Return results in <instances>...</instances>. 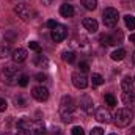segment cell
I'll return each mask as SVG.
<instances>
[{
    "mask_svg": "<svg viewBox=\"0 0 135 135\" xmlns=\"http://www.w3.org/2000/svg\"><path fill=\"white\" fill-rule=\"evenodd\" d=\"M131 135H135V127L132 129V131H131Z\"/></svg>",
    "mask_w": 135,
    "mask_h": 135,
    "instance_id": "cell-40",
    "label": "cell"
},
{
    "mask_svg": "<svg viewBox=\"0 0 135 135\" xmlns=\"http://www.w3.org/2000/svg\"><path fill=\"white\" fill-rule=\"evenodd\" d=\"M72 135H85V131L80 126H75V127H72Z\"/></svg>",
    "mask_w": 135,
    "mask_h": 135,
    "instance_id": "cell-30",
    "label": "cell"
},
{
    "mask_svg": "<svg viewBox=\"0 0 135 135\" xmlns=\"http://www.w3.org/2000/svg\"><path fill=\"white\" fill-rule=\"evenodd\" d=\"M3 72H6V74H9V75H16L17 77V74H19V68L13 66V65H6V66H3V69H2Z\"/></svg>",
    "mask_w": 135,
    "mask_h": 135,
    "instance_id": "cell-21",
    "label": "cell"
},
{
    "mask_svg": "<svg viewBox=\"0 0 135 135\" xmlns=\"http://www.w3.org/2000/svg\"><path fill=\"white\" fill-rule=\"evenodd\" d=\"M104 99H105V102H107L108 105H116V98H115L113 94H105Z\"/></svg>",
    "mask_w": 135,
    "mask_h": 135,
    "instance_id": "cell-28",
    "label": "cell"
},
{
    "mask_svg": "<svg viewBox=\"0 0 135 135\" xmlns=\"http://www.w3.org/2000/svg\"><path fill=\"white\" fill-rule=\"evenodd\" d=\"M118 19H119V13L115 9V8H105L104 13H102V21H104V25L108 27V28H113L116 24H118Z\"/></svg>",
    "mask_w": 135,
    "mask_h": 135,
    "instance_id": "cell-3",
    "label": "cell"
},
{
    "mask_svg": "<svg viewBox=\"0 0 135 135\" xmlns=\"http://www.w3.org/2000/svg\"><path fill=\"white\" fill-rule=\"evenodd\" d=\"M46 25H47L49 28H52V30H54V28H55V27H57L58 24H57L55 21H52V19H50V21H47V24H46Z\"/></svg>",
    "mask_w": 135,
    "mask_h": 135,
    "instance_id": "cell-35",
    "label": "cell"
},
{
    "mask_svg": "<svg viewBox=\"0 0 135 135\" xmlns=\"http://www.w3.org/2000/svg\"><path fill=\"white\" fill-rule=\"evenodd\" d=\"M33 63L38 68H47L49 66V60H47L46 57H42V55H36L35 60H33Z\"/></svg>",
    "mask_w": 135,
    "mask_h": 135,
    "instance_id": "cell-18",
    "label": "cell"
},
{
    "mask_svg": "<svg viewBox=\"0 0 135 135\" xmlns=\"http://www.w3.org/2000/svg\"><path fill=\"white\" fill-rule=\"evenodd\" d=\"M134 80H135V79H134Z\"/></svg>",
    "mask_w": 135,
    "mask_h": 135,
    "instance_id": "cell-44",
    "label": "cell"
},
{
    "mask_svg": "<svg viewBox=\"0 0 135 135\" xmlns=\"http://www.w3.org/2000/svg\"><path fill=\"white\" fill-rule=\"evenodd\" d=\"M83 27H85V30H88L90 33H96V32H98V28H99V24H98V21H96V19L85 17V19H83Z\"/></svg>",
    "mask_w": 135,
    "mask_h": 135,
    "instance_id": "cell-11",
    "label": "cell"
},
{
    "mask_svg": "<svg viewBox=\"0 0 135 135\" xmlns=\"http://www.w3.org/2000/svg\"><path fill=\"white\" fill-rule=\"evenodd\" d=\"M28 46H30V49H32V50H35V52H38V54L41 52V46H39L36 41H32V42H28Z\"/></svg>",
    "mask_w": 135,
    "mask_h": 135,
    "instance_id": "cell-29",
    "label": "cell"
},
{
    "mask_svg": "<svg viewBox=\"0 0 135 135\" xmlns=\"http://www.w3.org/2000/svg\"><path fill=\"white\" fill-rule=\"evenodd\" d=\"M60 14H61L63 17H72V16H74V6H72V5H68V3L61 5V6H60Z\"/></svg>",
    "mask_w": 135,
    "mask_h": 135,
    "instance_id": "cell-15",
    "label": "cell"
},
{
    "mask_svg": "<svg viewBox=\"0 0 135 135\" xmlns=\"http://www.w3.org/2000/svg\"><path fill=\"white\" fill-rule=\"evenodd\" d=\"M33 126H35V129H33V132H32V135H47V131H46L42 121L36 119V121L33 123Z\"/></svg>",
    "mask_w": 135,
    "mask_h": 135,
    "instance_id": "cell-13",
    "label": "cell"
},
{
    "mask_svg": "<svg viewBox=\"0 0 135 135\" xmlns=\"http://www.w3.org/2000/svg\"><path fill=\"white\" fill-rule=\"evenodd\" d=\"M11 57H13V60L16 61V63H22V61H25L27 60V50L25 49H14L13 50V54H11Z\"/></svg>",
    "mask_w": 135,
    "mask_h": 135,
    "instance_id": "cell-12",
    "label": "cell"
},
{
    "mask_svg": "<svg viewBox=\"0 0 135 135\" xmlns=\"http://www.w3.org/2000/svg\"><path fill=\"white\" fill-rule=\"evenodd\" d=\"M74 110H75V102L71 96H63L60 101V115L63 123H71L74 119Z\"/></svg>",
    "mask_w": 135,
    "mask_h": 135,
    "instance_id": "cell-1",
    "label": "cell"
},
{
    "mask_svg": "<svg viewBox=\"0 0 135 135\" xmlns=\"http://www.w3.org/2000/svg\"><path fill=\"white\" fill-rule=\"evenodd\" d=\"M124 22H126V27H127V28H131V30L135 28V17L132 16V14L124 16Z\"/></svg>",
    "mask_w": 135,
    "mask_h": 135,
    "instance_id": "cell-24",
    "label": "cell"
},
{
    "mask_svg": "<svg viewBox=\"0 0 135 135\" xmlns=\"http://www.w3.org/2000/svg\"><path fill=\"white\" fill-rule=\"evenodd\" d=\"M123 39L121 32H115V33H105L101 36V44L102 46H116L119 44Z\"/></svg>",
    "mask_w": 135,
    "mask_h": 135,
    "instance_id": "cell-5",
    "label": "cell"
},
{
    "mask_svg": "<svg viewBox=\"0 0 135 135\" xmlns=\"http://www.w3.org/2000/svg\"><path fill=\"white\" fill-rule=\"evenodd\" d=\"M13 54V50L9 49V46H0V58H6Z\"/></svg>",
    "mask_w": 135,
    "mask_h": 135,
    "instance_id": "cell-26",
    "label": "cell"
},
{
    "mask_svg": "<svg viewBox=\"0 0 135 135\" xmlns=\"http://www.w3.org/2000/svg\"><path fill=\"white\" fill-rule=\"evenodd\" d=\"M129 41H131V42H134V44H135V35H131V36H129Z\"/></svg>",
    "mask_w": 135,
    "mask_h": 135,
    "instance_id": "cell-39",
    "label": "cell"
},
{
    "mask_svg": "<svg viewBox=\"0 0 135 135\" xmlns=\"http://www.w3.org/2000/svg\"><path fill=\"white\" fill-rule=\"evenodd\" d=\"M72 83H74V86L75 88H79V90H85L86 86H88V77L85 75V72H80V71H77V72H74L72 74Z\"/></svg>",
    "mask_w": 135,
    "mask_h": 135,
    "instance_id": "cell-6",
    "label": "cell"
},
{
    "mask_svg": "<svg viewBox=\"0 0 135 135\" xmlns=\"http://www.w3.org/2000/svg\"><path fill=\"white\" fill-rule=\"evenodd\" d=\"M132 119H134V112L131 108H127V107L118 108V112L115 115V126L116 127H127Z\"/></svg>",
    "mask_w": 135,
    "mask_h": 135,
    "instance_id": "cell-2",
    "label": "cell"
},
{
    "mask_svg": "<svg viewBox=\"0 0 135 135\" xmlns=\"http://www.w3.org/2000/svg\"><path fill=\"white\" fill-rule=\"evenodd\" d=\"M90 135H104V131H102L101 127H93Z\"/></svg>",
    "mask_w": 135,
    "mask_h": 135,
    "instance_id": "cell-32",
    "label": "cell"
},
{
    "mask_svg": "<svg viewBox=\"0 0 135 135\" xmlns=\"http://www.w3.org/2000/svg\"><path fill=\"white\" fill-rule=\"evenodd\" d=\"M35 79H36L38 82H46V79H47V77H46V74H41V72H39V74H36V75H35Z\"/></svg>",
    "mask_w": 135,
    "mask_h": 135,
    "instance_id": "cell-33",
    "label": "cell"
},
{
    "mask_svg": "<svg viewBox=\"0 0 135 135\" xmlns=\"http://www.w3.org/2000/svg\"><path fill=\"white\" fill-rule=\"evenodd\" d=\"M80 108L86 113H93V108H94V104H93V99L90 96H82L80 98Z\"/></svg>",
    "mask_w": 135,
    "mask_h": 135,
    "instance_id": "cell-10",
    "label": "cell"
},
{
    "mask_svg": "<svg viewBox=\"0 0 135 135\" xmlns=\"http://www.w3.org/2000/svg\"><path fill=\"white\" fill-rule=\"evenodd\" d=\"M3 135H9V134H3Z\"/></svg>",
    "mask_w": 135,
    "mask_h": 135,
    "instance_id": "cell-43",
    "label": "cell"
},
{
    "mask_svg": "<svg viewBox=\"0 0 135 135\" xmlns=\"http://www.w3.org/2000/svg\"><path fill=\"white\" fill-rule=\"evenodd\" d=\"M79 68H80V72H86L90 69V65L86 61H82V63H79Z\"/></svg>",
    "mask_w": 135,
    "mask_h": 135,
    "instance_id": "cell-31",
    "label": "cell"
},
{
    "mask_svg": "<svg viewBox=\"0 0 135 135\" xmlns=\"http://www.w3.org/2000/svg\"><path fill=\"white\" fill-rule=\"evenodd\" d=\"M32 96L38 102H46L49 99V90L46 86H35L32 90Z\"/></svg>",
    "mask_w": 135,
    "mask_h": 135,
    "instance_id": "cell-8",
    "label": "cell"
},
{
    "mask_svg": "<svg viewBox=\"0 0 135 135\" xmlns=\"http://www.w3.org/2000/svg\"><path fill=\"white\" fill-rule=\"evenodd\" d=\"M14 13H16L24 22H30L35 16H36V11H35L32 6H28V5H16V6H14Z\"/></svg>",
    "mask_w": 135,
    "mask_h": 135,
    "instance_id": "cell-4",
    "label": "cell"
},
{
    "mask_svg": "<svg viewBox=\"0 0 135 135\" xmlns=\"http://www.w3.org/2000/svg\"><path fill=\"white\" fill-rule=\"evenodd\" d=\"M13 102H14L16 107H21V108H22V107L27 105V98H25L24 94H17V96L13 98Z\"/></svg>",
    "mask_w": 135,
    "mask_h": 135,
    "instance_id": "cell-20",
    "label": "cell"
},
{
    "mask_svg": "<svg viewBox=\"0 0 135 135\" xmlns=\"http://www.w3.org/2000/svg\"><path fill=\"white\" fill-rule=\"evenodd\" d=\"M6 107H8V104H6V101L0 98V112H5V110H6Z\"/></svg>",
    "mask_w": 135,
    "mask_h": 135,
    "instance_id": "cell-34",
    "label": "cell"
},
{
    "mask_svg": "<svg viewBox=\"0 0 135 135\" xmlns=\"http://www.w3.org/2000/svg\"><path fill=\"white\" fill-rule=\"evenodd\" d=\"M41 3H42V5H46V6H49V5H52V3H54V0H41Z\"/></svg>",
    "mask_w": 135,
    "mask_h": 135,
    "instance_id": "cell-37",
    "label": "cell"
},
{
    "mask_svg": "<svg viewBox=\"0 0 135 135\" xmlns=\"http://www.w3.org/2000/svg\"><path fill=\"white\" fill-rule=\"evenodd\" d=\"M16 135H32V132L30 131H25V129H19Z\"/></svg>",
    "mask_w": 135,
    "mask_h": 135,
    "instance_id": "cell-36",
    "label": "cell"
},
{
    "mask_svg": "<svg viewBox=\"0 0 135 135\" xmlns=\"http://www.w3.org/2000/svg\"><path fill=\"white\" fill-rule=\"evenodd\" d=\"M123 102L126 105H135V93L129 91V93H123Z\"/></svg>",
    "mask_w": 135,
    "mask_h": 135,
    "instance_id": "cell-16",
    "label": "cell"
},
{
    "mask_svg": "<svg viewBox=\"0 0 135 135\" xmlns=\"http://www.w3.org/2000/svg\"><path fill=\"white\" fill-rule=\"evenodd\" d=\"M52 131H54V132H52L54 135H61V132H60V129H58V127H54Z\"/></svg>",
    "mask_w": 135,
    "mask_h": 135,
    "instance_id": "cell-38",
    "label": "cell"
},
{
    "mask_svg": "<svg viewBox=\"0 0 135 135\" xmlns=\"http://www.w3.org/2000/svg\"><path fill=\"white\" fill-rule=\"evenodd\" d=\"M112 60H115V61H121V60H124V57H126V50L124 49H116V50H113L112 52Z\"/></svg>",
    "mask_w": 135,
    "mask_h": 135,
    "instance_id": "cell-17",
    "label": "cell"
},
{
    "mask_svg": "<svg viewBox=\"0 0 135 135\" xmlns=\"http://www.w3.org/2000/svg\"><path fill=\"white\" fill-rule=\"evenodd\" d=\"M132 60H134V63H135V52H134V55H132Z\"/></svg>",
    "mask_w": 135,
    "mask_h": 135,
    "instance_id": "cell-41",
    "label": "cell"
},
{
    "mask_svg": "<svg viewBox=\"0 0 135 135\" xmlns=\"http://www.w3.org/2000/svg\"><path fill=\"white\" fill-rule=\"evenodd\" d=\"M28 80H30V79H28L27 75H19L17 85H19V86H27V85H28Z\"/></svg>",
    "mask_w": 135,
    "mask_h": 135,
    "instance_id": "cell-27",
    "label": "cell"
},
{
    "mask_svg": "<svg viewBox=\"0 0 135 135\" xmlns=\"http://www.w3.org/2000/svg\"><path fill=\"white\" fill-rule=\"evenodd\" d=\"M121 88L124 93H129V91H134V79L131 77H124L121 80Z\"/></svg>",
    "mask_w": 135,
    "mask_h": 135,
    "instance_id": "cell-14",
    "label": "cell"
},
{
    "mask_svg": "<svg viewBox=\"0 0 135 135\" xmlns=\"http://www.w3.org/2000/svg\"><path fill=\"white\" fill-rule=\"evenodd\" d=\"M32 126H33V123H32L30 119H27V118H22V119H19V121H17V129L30 131V129H32Z\"/></svg>",
    "mask_w": 135,
    "mask_h": 135,
    "instance_id": "cell-19",
    "label": "cell"
},
{
    "mask_svg": "<svg viewBox=\"0 0 135 135\" xmlns=\"http://www.w3.org/2000/svg\"><path fill=\"white\" fill-rule=\"evenodd\" d=\"M94 116H96V119L99 121V123H110L112 121V115H110V112L105 108V107H99L96 112H94Z\"/></svg>",
    "mask_w": 135,
    "mask_h": 135,
    "instance_id": "cell-9",
    "label": "cell"
},
{
    "mask_svg": "<svg viewBox=\"0 0 135 135\" xmlns=\"http://www.w3.org/2000/svg\"><path fill=\"white\" fill-rule=\"evenodd\" d=\"M61 58H63L66 63H72V61L75 60V54H74L72 50H65V52L61 54Z\"/></svg>",
    "mask_w": 135,
    "mask_h": 135,
    "instance_id": "cell-22",
    "label": "cell"
},
{
    "mask_svg": "<svg viewBox=\"0 0 135 135\" xmlns=\"http://www.w3.org/2000/svg\"><path fill=\"white\" fill-rule=\"evenodd\" d=\"M82 5H83L86 9L93 11V9L98 8V0H82Z\"/></svg>",
    "mask_w": 135,
    "mask_h": 135,
    "instance_id": "cell-23",
    "label": "cell"
},
{
    "mask_svg": "<svg viewBox=\"0 0 135 135\" xmlns=\"http://www.w3.org/2000/svg\"><path fill=\"white\" fill-rule=\"evenodd\" d=\"M110 135H116V134H110Z\"/></svg>",
    "mask_w": 135,
    "mask_h": 135,
    "instance_id": "cell-42",
    "label": "cell"
},
{
    "mask_svg": "<svg viewBox=\"0 0 135 135\" xmlns=\"http://www.w3.org/2000/svg\"><path fill=\"white\" fill-rule=\"evenodd\" d=\"M91 82H93V86H99L104 83V77L101 74H93L91 75Z\"/></svg>",
    "mask_w": 135,
    "mask_h": 135,
    "instance_id": "cell-25",
    "label": "cell"
},
{
    "mask_svg": "<svg viewBox=\"0 0 135 135\" xmlns=\"http://www.w3.org/2000/svg\"><path fill=\"white\" fill-rule=\"evenodd\" d=\"M52 41L54 42H61V41H65L66 39V36H68V28L65 27V25H57L54 30H52Z\"/></svg>",
    "mask_w": 135,
    "mask_h": 135,
    "instance_id": "cell-7",
    "label": "cell"
}]
</instances>
